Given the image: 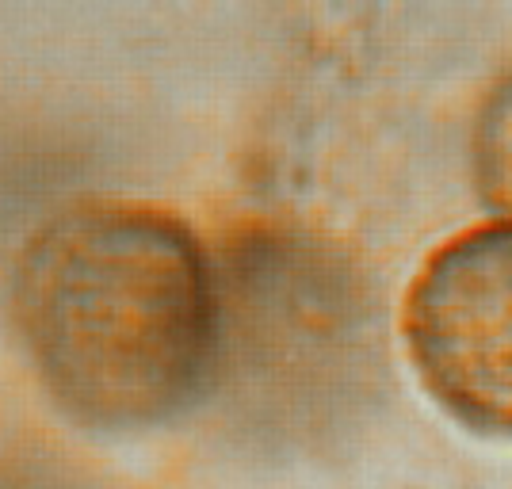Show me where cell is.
<instances>
[{
    "mask_svg": "<svg viewBox=\"0 0 512 489\" xmlns=\"http://www.w3.org/2000/svg\"><path fill=\"white\" fill-rule=\"evenodd\" d=\"M8 306L50 402L81 425H157L207 390L211 253L165 207H58L20 241Z\"/></svg>",
    "mask_w": 512,
    "mask_h": 489,
    "instance_id": "6da1fadb",
    "label": "cell"
},
{
    "mask_svg": "<svg viewBox=\"0 0 512 489\" xmlns=\"http://www.w3.org/2000/svg\"><path fill=\"white\" fill-rule=\"evenodd\" d=\"M409 356L459 421L512 432V226L490 222L428 253L402 310Z\"/></svg>",
    "mask_w": 512,
    "mask_h": 489,
    "instance_id": "7a4b0ae2",
    "label": "cell"
},
{
    "mask_svg": "<svg viewBox=\"0 0 512 489\" xmlns=\"http://www.w3.org/2000/svg\"><path fill=\"white\" fill-rule=\"evenodd\" d=\"M474 153L486 203L512 226V77L493 92L482 111Z\"/></svg>",
    "mask_w": 512,
    "mask_h": 489,
    "instance_id": "3957f363",
    "label": "cell"
}]
</instances>
